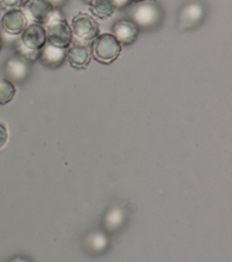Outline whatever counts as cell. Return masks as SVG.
<instances>
[{
  "label": "cell",
  "instance_id": "cell-1",
  "mask_svg": "<svg viewBox=\"0 0 232 262\" xmlns=\"http://www.w3.org/2000/svg\"><path fill=\"white\" fill-rule=\"evenodd\" d=\"M92 57L102 63L110 64L120 55L122 45L111 33H101L90 43Z\"/></svg>",
  "mask_w": 232,
  "mask_h": 262
},
{
  "label": "cell",
  "instance_id": "cell-2",
  "mask_svg": "<svg viewBox=\"0 0 232 262\" xmlns=\"http://www.w3.org/2000/svg\"><path fill=\"white\" fill-rule=\"evenodd\" d=\"M45 30L47 42L57 47L67 49L74 40V35L69 24L62 15L58 13L56 9L50 20L46 24Z\"/></svg>",
  "mask_w": 232,
  "mask_h": 262
},
{
  "label": "cell",
  "instance_id": "cell-3",
  "mask_svg": "<svg viewBox=\"0 0 232 262\" xmlns=\"http://www.w3.org/2000/svg\"><path fill=\"white\" fill-rule=\"evenodd\" d=\"M132 21L141 29H153L163 18L160 7L155 1L146 0L136 3L131 12Z\"/></svg>",
  "mask_w": 232,
  "mask_h": 262
},
{
  "label": "cell",
  "instance_id": "cell-4",
  "mask_svg": "<svg viewBox=\"0 0 232 262\" xmlns=\"http://www.w3.org/2000/svg\"><path fill=\"white\" fill-rule=\"evenodd\" d=\"M69 26L72 28L74 38L82 41L91 42L100 34L99 25L95 17L87 12L79 11L75 13Z\"/></svg>",
  "mask_w": 232,
  "mask_h": 262
},
{
  "label": "cell",
  "instance_id": "cell-5",
  "mask_svg": "<svg viewBox=\"0 0 232 262\" xmlns=\"http://www.w3.org/2000/svg\"><path fill=\"white\" fill-rule=\"evenodd\" d=\"M20 6L28 20L40 25H46L56 9L47 0H25Z\"/></svg>",
  "mask_w": 232,
  "mask_h": 262
},
{
  "label": "cell",
  "instance_id": "cell-6",
  "mask_svg": "<svg viewBox=\"0 0 232 262\" xmlns=\"http://www.w3.org/2000/svg\"><path fill=\"white\" fill-rule=\"evenodd\" d=\"M92 58L91 46L89 42L74 38L72 44L66 49V60L73 69L85 70Z\"/></svg>",
  "mask_w": 232,
  "mask_h": 262
},
{
  "label": "cell",
  "instance_id": "cell-7",
  "mask_svg": "<svg viewBox=\"0 0 232 262\" xmlns=\"http://www.w3.org/2000/svg\"><path fill=\"white\" fill-rule=\"evenodd\" d=\"M1 28L8 35H20L29 24V20L21 8L6 10L1 17Z\"/></svg>",
  "mask_w": 232,
  "mask_h": 262
},
{
  "label": "cell",
  "instance_id": "cell-8",
  "mask_svg": "<svg viewBox=\"0 0 232 262\" xmlns=\"http://www.w3.org/2000/svg\"><path fill=\"white\" fill-rule=\"evenodd\" d=\"M19 40L30 49L40 51L47 42L46 30L43 25L37 23H30L20 34Z\"/></svg>",
  "mask_w": 232,
  "mask_h": 262
},
{
  "label": "cell",
  "instance_id": "cell-9",
  "mask_svg": "<svg viewBox=\"0 0 232 262\" xmlns=\"http://www.w3.org/2000/svg\"><path fill=\"white\" fill-rule=\"evenodd\" d=\"M38 59L46 68L57 69L66 60V49L46 42L40 50Z\"/></svg>",
  "mask_w": 232,
  "mask_h": 262
},
{
  "label": "cell",
  "instance_id": "cell-10",
  "mask_svg": "<svg viewBox=\"0 0 232 262\" xmlns=\"http://www.w3.org/2000/svg\"><path fill=\"white\" fill-rule=\"evenodd\" d=\"M111 34L121 45H131L139 35V28L131 19H120L112 25Z\"/></svg>",
  "mask_w": 232,
  "mask_h": 262
},
{
  "label": "cell",
  "instance_id": "cell-11",
  "mask_svg": "<svg viewBox=\"0 0 232 262\" xmlns=\"http://www.w3.org/2000/svg\"><path fill=\"white\" fill-rule=\"evenodd\" d=\"M204 9L203 6L197 2H191L187 4L179 15V24L183 29H191L198 25L203 18Z\"/></svg>",
  "mask_w": 232,
  "mask_h": 262
},
{
  "label": "cell",
  "instance_id": "cell-12",
  "mask_svg": "<svg viewBox=\"0 0 232 262\" xmlns=\"http://www.w3.org/2000/svg\"><path fill=\"white\" fill-rule=\"evenodd\" d=\"M87 4L92 16L101 20L111 17L118 9L115 0H89Z\"/></svg>",
  "mask_w": 232,
  "mask_h": 262
},
{
  "label": "cell",
  "instance_id": "cell-13",
  "mask_svg": "<svg viewBox=\"0 0 232 262\" xmlns=\"http://www.w3.org/2000/svg\"><path fill=\"white\" fill-rule=\"evenodd\" d=\"M28 61L16 56L11 57L6 62V73L14 81H21L26 78L29 72Z\"/></svg>",
  "mask_w": 232,
  "mask_h": 262
},
{
  "label": "cell",
  "instance_id": "cell-14",
  "mask_svg": "<svg viewBox=\"0 0 232 262\" xmlns=\"http://www.w3.org/2000/svg\"><path fill=\"white\" fill-rule=\"evenodd\" d=\"M126 219L125 212L120 207L110 208L103 217V226L107 231L113 232L121 228Z\"/></svg>",
  "mask_w": 232,
  "mask_h": 262
},
{
  "label": "cell",
  "instance_id": "cell-15",
  "mask_svg": "<svg viewBox=\"0 0 232 262\" xmlns=\"http://www.w3.org/2000/svg\"><path fill=\"white\" fill-rule=\"evenodd\" d=\"M87 249L93 253H101L105 251L108 246V238L106 234L101 231H94L87 235L85 239Z\"/></svg>",
  "mask_w": 232,
  "mask_h": 262
},
{
  "label": "cell",
  "instance_id": "cell-16",
  "mask_svg": "<svg viewBox=\"0 0 232 262\" xmlns=\"http://www.w3.org/2000/svg\"><path fill=\"white\" fill-rule=\"evenodd\" d=\"M16 93L13 82L9 79L0 77V104L10 102Z\"/></svg>",
  "mask_w": 232,
  "mask_h": 262
},
{
  "label": "cell",
  "instance_id": "cell-17",
  "mask_svg": "<svg viewBox=\"0 0 232 262\" xmlns=\"http://www.w3.org/2000/svg\"><path fill=\"white\" fill-rule=\"evenodd\" d=\"M15 52L18 57L22 58L28 62L36 61L39 58V53H40V51L38 50H33L25 46L19 39L15 43Z\"/></svg>",
  "mask_w": 232,
  "mask_h": 262
},
{
  "label": "cell",
  "instance_id": "cell-18",
  "mask_svg": "<svg viewBox=\"0 0 232 262\" xmlns=\"http://www.w3.org/2000/svg\"><path fill=\"white\" fill-rule=\"evenodd\" d=\"M24 0H0V7L2 9H12L18 8Z\"/></svg>",
  "mask_w": 232,
  "mask_h": 262
},
{
  "label": "cell",
  "instance_id": "cell-19",
  "mask_svg": "<svg viewBox=\"0 0 232 262\" xmlns=\"http://www.w3.org/2000/svg\"><path fill=\"white\" fill-rule=\"evenodd\" d=\"M7 130L3 124H0V148L5 144L7 140Z\"/></svg>",
  "mask_w": 232,
  "mask_h": 262
},
{
  "label": "cell",
  "instance_id": "cell-20",
  "mask_svg": "<svg viewBox=\"0 0 232 262\" xmlns=\"http://www.w3.org/2000/svg\"><path fill=\"white\" fill-rule=\"evenodd\" d=\"M9 262H31V261L25 257H14L11 260H9Z\"/></svg>",
  "mask_w": 232,
  "mask_h": 262
},
{
  "label": "cell",
  "instance_id": "cell-21",
  "mask_svg": "<svg viewBox=\"0 0 232 262\" xmlns=\"http://www.w3.org/2000/svg\"><path fill=\"white\" fill-rule=\"evenodd\" d=\"M47 1H48V2H50V3H51V4L56 8V7L60 6L61 4H63L65 0H47Z\"/></svg>",
  "mask_w": 232,
  "mask_h": 262
},
{
  "label": "cell",
  "instance_id": "cell-22",
  "mask_svg": "<svg viewBox=\"0 0 232 262\" xmlns=\"http://www.w3.org/2000/svg\"><path fill=\"white\" fill-rule=\"evenodd\" d=\"M128 2H133V3H139V2H143V1H146V0H127ZM152 1H155V0H152Z\"/></svg>",
  "mask_w": 232,
  "mask_h": 262
},
{
  "label": "cell",
  "instance_id": "cell-23",
  "mask_svg": "<svg viewBox=\"0 0 232 262\" xmlns=\"http://www.w3.org/2000/svg\"><path fill=\"white\" fill-rule=\"evenodd\" d=\"M1 49H2V37L0 35V51H1Z\"/></svg>",
  "mask_w": 232,
  "mask_h": 262
},
{
  "label": "cell",
  "instance_id": "cell-24",
  "mask_svg": "<svg viewBox=\"0 0 232 262\" xmlns=\"http://www.w3.org/2000/svg\"><path fill=\"white\" fill-rule=\"evenodd\" d=\"M88 1H89V0H85V2H86V3H87V2H88Z\"/></svg>",
  "mask_w": 232,
  "mask_h": 262
}]
</instances>
